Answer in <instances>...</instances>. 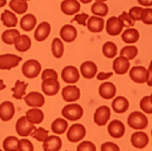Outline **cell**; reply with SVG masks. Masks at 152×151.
<instances>
[{"instance_id": "cell-1", "label": "cell", "mask_w": 152, "mask_h": 151, "mask_svg": "<svg viewBox=\"0 0 152 151\" xmlns=\"http://www.w3.org/2000/svg\"><path fill=\"white\" fill-rule=\"evenodd\" d=\"M128 124L131 128L135 130H142L147 127L148 124V118L140 111L131 113L128 118Z\"/></svg>"}, {"instance_id": "cell-2", "label": "cell", "mask_w": 152, "mask_h": 151, "mask_svg": "<svg viewBox=\"0 0 152 151\" xmlns=\"http://www.w3.org/2000/svg\"><path fill=\"white\" fill-rule=\"evenodd\" d=\"M83 108L78 104H69L62 108V115L65 118L72 122L79 120L83 115Z\"/></svg>"}, {"instance_id": "cell-3", "label": "cell", "mask_w": 152, "mask_h": 151, "mask_svg": "<svg viewBox=\"0 0 152 151\" xmlns=\"http://www.w3.org/2000/svg\"><path fill=\"white\" fill-rule=\"evenodd\" d=\"M41 71V65L40 62L34 59L26 61L22 66V73L28 79L36 78Z\"/></svg>"}, {"instance_id": "cell-4", "label": "cell", "mask_w": 152, "mask_h": 151, "mask_svg": "<svg viewBox=\"0 0 152 151\" xmlns=\"http://www.w3.org/2000/svg\"><path fill=\"white\" fill-rule=\"evenodd\" d=\"M86 135V129L81 124L72 125L67 132V138L70 142L76 143L81 141Z\"/></svg>"}, {"instance_id": "cell-5", "label": "cell", "mask_w": 152, "mask_h": 151, "mask_svg": "<svg viewBox=\"0 0 152 151\" xmlns=\"http://www.w3.org/2000/svg\"><path fill=\"white\" fill-rule=\"evenodd\" d=\"M22 60L21 57L15 54H4L0 55V70H9L18 66L19 63Z\"/></svg>"}, {"instance_id": "cell-6", "label": "cell", "mask_w": 152, "mask_h": 151, "mask_svg": "<svg viewBox=\"0 0 152 151\" xmlns=\"http://www.w3.org/2000/svg\"><path fill=\"white\" fill-rule=\"evenodd\" d=\"M16 132L18 135L21 137H28L36 127L34 124L31 123L28 120L26 116L20 118L16 122Z\"/></svg>"}, {"instance_id": "cell-7", "label": "cell", "mask_w": 152, "mask_h": 151, "mask_svg": "<svg viewBox=\"0 0 152 151\" xmlns=\"http://www.w3.org/2000/svg\"><path fill=\"white\" fill-rule=\"evenodd\" d=\"M123 24L119 18L113 16L107 21L106 31L110 36H117L123 29Z\"/></svg>"}, {"instance_id": "cell-8", "label": "cell", "mask_w": 152, "mask_h": 151, "mask_svg": "<svg viewBox=\"0 0 152 151\" xmlns=\"http://www.w3.org/2000/svg\"><path fill=\"white\" fill-rule=\"evenodd\" d=\"M110 115L111 111L108 106H100L95 111L94 120L98 126H104L110 120Z\"/></svg>"}, {"instance_id": "cell-9", "label": "cell", "mask_w": 152, "mask_h": 151, "mask_svg": "<svg viewBox=\"0 0 152 151\" xmlns=\"http://www.w3.org/2000/svg\"><path fill=\"white\" fill-rule=\"evenodd\" d=\"M41 87L43 93L47 96H53L58 93L60 89V85L56 79L49 78L43 80Z\"/></svg>"}, {"instance_id": "cell-10", "label": "cell", "mask_w": 152, "mask_h": 151, "mask_svg": "<svg viewBox=\"0 0 152 151\" xmlns=\"http://www.w3.org/2000/svg\"><path fill=\"white\" fill-rule=\"evenodd\" d=\"M62 78L66 83L74 84L79 80V72L77 68L73 66H66L62 71Z\"/></svg>"}, {"instance_id": "cell-11", "label": "cell", "mask_w": 152, "mask_h": 151, "mask_svg": "<svg viewBox=\"0 0 152 151\" xmlns=\"http://www.w3.org/2000/svg\"><path fill=\"white\" fill-rule=\"evenodd\" d=\"M15 113L14 104L12 102L5 101L0 105V119L3 122L12 120Z\"/></svg>"}, {"instance_id": "cell-12", "label": "cell", "mask_w": 152, "mask_h": 151, "mask_svg": "<svg viewBox=\"0 0 152 151\" xmlns=\"http://www.w3.org/2000/svg\"><path fill=\"white\" fill-rule=\"evenodd\" d=\"M129 77L136 83H145L147 82L148 70L143 66H134L131 68Z\"/></svg>"}, {"instance_id": "cell-13", "label": "cell", "mask_w": 152, "mask_h": 151, "mask_svg": "<svg viewBox=\"0 0 152 151\" xmlns=\"http://www.w3.org/2000/svg\"><path fill=\"white\" fill-rule=\"evenodd\" d=\"M62 96L64 101L68 102H72L79 99L81 92L76 85H67L62 89Z\"/></svg>"}, {"instance_id": "cell-14", "label": "cell", "mask_w": 152, "mask_h": 151, "mask_svg": "<svg viewBox=\"0 0 152 151\" xmlns=\"http://www.w3.org/2000/svg\"><path fill=\"white\" fill-rule=\"evenodd\" d=\"M126 127L122 122L119 120H113L108 125L109 134L113 138H121L125 134Z\"/></svg>"}, {"instance_id": "cell-15", "label": "cell", "mask_w": 152, "mask_h": 151, "mask_svg": "<svg viewBox=\"0 0 152 151\" xmlns=\"http://www.w3.org/2000/svg\"><path fill=\"white\" fill-rule=\"evenodd\" d=\"M43 142V147L45 151H58L62 146L61 138L56 135L48 136Z\"/></svg>"}, {"instance_id": "cell-16", "label": "cell", "mask_w": 152, "mask_h": 151, "mask_svg": "<svg viewBox=\"0 0 152 151\" xmlns=\"http://www.w3.org/2000/svg\"><path fill=\"white\" fill-rule=\"evenodd\" d=\"M129 67V61L123 56H119V57L116 58L113 63V69L114 72L118 75H123L126 73Z\"/></svg>"}, {"instance_id": "cell-17", "label": "cell", "mask_w": 152, "mask_h": 151, "mask_svg": "<svg viewBox=\"0 0 152 151\" xmlns=\"http://www.w3.org/2000/svg\"><path fill=\"white\" fill-rule=\"evenodd\" d=\"M28 106L31 107H42L45 103L44 96L38 92H31L24 98Z\"/></svg>"}, {"instance_id": "cell-18", "label": "cell", "mask_w": 152, "mask_h": 151, "mask_svg": "<svg viewBox=\"0 0 152 151\" xmlns=\"http://www.w3.org/2000/svg\"><path fill=\"white\" fill-rule=\"evenodd\" d=\"M81 5L78 0H64L61 3V10L66 15H73L78 12Z\"/></svg>"}, {"instance_id": "cell-19", "label": "cell", "mask_w": 152, "mask_h": 151, "mask_svg": "<svg viewBox=\"0 0 152 151\" xmlns=\"http://www.w3.org/2000/svg\"><path fill=\"white\" fill-rule=\"evenodd\" d=\"M131 143L133 147L138 148V149H142L148 144L149 137L145 132H135L132 135Z\"/></svg>"}, {"instance_id": "cell-20", "label": "cell", "mask_w": 152, "mask_h": 151, "mask_svg": "<svg viewBox=\"0 0 152 151\" xmlns=\"http://www.w3.org/2000/svg\"><path fill=\"white\" fill-rule=\"evenodd\" d=\"M116 88L110 82H106L99 87V94L104 99H111L116 96Z\"/></svg>"}, {"instance_id": "cell-21", "label": "cell", "mask_w": 152, "mask_h": 151, "mask_svg": "<svg viewBox=\"0 0 152 151\" xmlns=\"http://www.w3.org/2000/svg\"><path fill=\"white\" fill-rule=\"evenodd\" d=\"M77 30L72 24H66L60 30V37L65 42L71 43L77 38Z\"/></svg>"}, {"instance_id": "cell-22", "label": "cell", "mask_w": 152, "mask_h": 151, "mask_svg": "<svg viewBox=\"0 0 152 151\" xmlns=\"http://www.w3.org/2000/svg\"><path fill=\"white\" fill-rule=\"evenodd\" d=\"M80 70L84 78L90 80L94 78L97 73V66L92 61H85L81 64Z\"/></svg>"}, {"instance_id": "cell-23", "label": "cell", "mask_w": 152, "mask_h": 151, "mask_svg": "<svg viewBox=\"0 0 152 151\" xmlns=\"http://www.w3.org/2000/svg\"><path fill=\"white\" fill-rule=\"evenodd\" d=\"M50 31H51V26L48 22L47 21L41 22L35 31L34 38L37 41H43L50 35Z\"/></svg>"}, {"instance_id": "cell-24", "label": "cell", "mask_w": 152, "mask_h": 151, "mask_svg": "<svg viewBox=\"0 0 152 151\" xmlns=\"http://www.w3.org/2000/svg\"><path fill=\"white\" fill-rule=\"evenodd\" d=\"M15 47L19 52H26L31 48V40L26 35H20L18 36L14 41Z\"/></svg>"}, {"instance_id": "cell-25", "label": "cell", "mask_w": 152, "mask_h": 151, "mask_svg": "<svg viewBox=\"0 0 152 151\" xmlns=\"http://www.w3.org/2000/svg\"><path fill=\"white\" fill-rule=\"evenodd\" d=\"M88 20L86 25L89 31L93 33H99L103 31L104 27V20L103 18L97 16H91Z\"/></svg>"}, {"instance_id": "cell-26", "label": "cell", "mask_w": 152, "mask_h": 151, "mask_svg": "<svg viewBox=\"0 0 152 151\" xmlns=\"http://www.w3.org/2000/svg\"><path fill=\"white\" fill-rule=\"evenodd\" d=\"M129 106V101L123 96H118L112 102L113 110L118 114L126 112L128 110Z\"/></svg>"}, {"instance_id": "cell-27", "label": "cell", "mask_w": 152, "mask_h": 151, "mask_svg": "<svg viewBox=\"0 0 152 151\" xmlns=\"http://www.w3.org/2000/svg\"><path fill=\"white\" fill-rule=\"evenodd\" d=\"M1 21L3 24L7 28L15 27L18 23V18L15 14L11 11L5 9L2 15H1Z\"/></svg>"}, {"instance_id": "cell-28", "label": "cell", "mask_w": 152, "mask_h": 151, "mask_svg": "<svg viewBox=\"0 0 152 151\" xmlns=\"http://www.w3.org/2000/svg\"><path fill=\"white\" fill-rule=\"evenodd\" d=\"M37 24V18L34 15L27 14L21 19V28L24 31H31Z\"/></svg>"}, {"instance_id": "cell-29", "label": "cell", "mask_w": 152, "mask_h": 151, "mask_svg": "<svg viewBox=\"0 0 152 151\" xmlns=\"http://www.w3.org/2000/svg\"><path fill=\"white\" fill-rule=\"evenodd\" d=\"M26 118L31 123L40 124L43 121L44 114L38 108H31L26 112Z\"/></svg>"}, {"instance_id": "cell-30", "label": "cell", "mask_w": 152, "mask_h": 151, "mask_svg": "<svg viewBox=\"0 0 152 151\" xmlns=\"http://www.w3.org/2000/svg\"><path fill=\"white\" fill-rule=\"evenodd\" d=\"M122 39L126 43H135L139 39V32L135 28H129L123 33Z\"/></svg>"}, {"instance_id": "cell-31", "label": "cell", "mask_w": 152, "mask_h": 151, "mask_svg": "<svg viewBox=\"0 0 152 151\" xmlns=\"http://www.w3.org/2000/svg\"><path fill=\"white\" fill-rule=\"evenodd\" d=\"M9 7L17 14H24L28 11V5L26 0H11Z\"/></svg>"}, {"instance_id": "cell-32", "label": "cell", "mask_w": 152, "mask_h": 151, "mask_svg": "<svg viewBox=\"0 0 152 151\" xmlns=\"http://www.w3.org/2000/svg\"><path fill=\"white\" fill-rule=\"evenodd\" d=\"M28 84L25 83L24 81L21 80H17L15 82L14 88H12V91L13 92V98L16 99H23V96L26 94L27 87Z\"/></svg>"}, {"instance_id": "cell-33", "label": "cell", "mask_w": 152, "mask_h": 151, "mask_svg": "<svg viewBox=\"0 0 152 151\" xmlns=\"http://www.w3.org/2000/svg\"><path fill=\"white\" fill-rule=\"evenodd\" d=\"M68 126V122L63 118H57L52 123L51 129L54 134H62L67 130Z\"/></svg>"}, {"instance_id": "cell-34", "label": "cell", "mask_w": 152, "mask_h": 151, "mask_svg": "<svg viewBox=\"0 0 152 151\" xmlns=\"http://www.w3.org/2000/svg\"><path fill=\"white\" fill-rule=\"evenodd\" d=\"M91 12L94 15L100 17H105L109 12V8L104 2H96L91 6Z\"/></svg>"}, {"instance_id": "cell-35", "label": "cell", "mask_w": 152, "mask_h": 151, "mask_svg": "<svg viewBox=\"0 0 152 151\" xmlns=\"http://www.w3.org/2000/svg\"><path fill=\"white\" fill-rule=\"evenodd\" d=\"M20 35V32L19 31L16 29H11V30H6L2 33V40L6 44L9 45H12L14 44L15 39L17 38L18 36Z\"/></svg>"}, {"instance_id": "cell-36", "label": "cell", "mask_w": 152, "mask_h": 151, "mask_svg": "<svg viewBox=\"0 0 152 151\" xmlns=\"http://www.w3.org/2000/svg\"><path fill=\"white\" fill-rule=\"evenodd\" d=\"M52 53L56 58H61L64 53V45L62 41L56 38L53 41L52 43Z\"/></svg>"}, {"instance_id": "cell-37", "label": "cell", "mask_w": 152, "mask_h": 151, "mask_svg": "<svg viewBox=\"0 0 152 151\" xmlns=\"http://www.w3.org/2000/svg\"><path fill=\"white\" fill-rule=\"evenodd\" d=\"M103 54L106 57L112 59L117 54V47L113 42H107L103 46Z\"/></svg>"}, {"instance_id": "cell-38", "label": "cell", "mask_w": 152, "mask_h": 151, "mask_svg": "<svg viewBox=\"0 0 152 151\" xmlns=\"http://www.w3.org/2000/svg\"><path fill=\"white\" fill-rule=\"evenodd\" d=\"M18 141L16 137L9 136L6 137L3 141V148L5 151H18Z\"/></svg>"}, {"instance_id": "cell-39", "label": "cell", "mask_w": 152, "mask_h": 151, "mask_svg": "<svg viewBox=\"0 0 152 151\" xmlns=\"http://www.w3.org/2000/svg\"><path fill=\"white\" fill-rule=\"evenodd\" d=\"M138 50L135 46H126L120 51V56H123L128 60H133L138 55Z\"/></svg>"}, {"instance_id": "cell-40", "label": "cell", "mask_w": 152, "mask_h": 151, "mask_svg": "<svg viewBox=\"0 0 152 151\" xmlns=\"http://www.w3.org/2000/svg\"><path fill=\"white\" fill-rule=\"evenodd\" d=\"M49 130L43 128V127H39V128H35L33 131L31 132L30 135L31 137L36 139L37 141L42 142L48 137Z\"/></svg>"}, {"instance_id": "cell-41", "label": "cell", "mask_w": 152, "mask_h": 151, "mask_svg": "<svg viewBox=\"0 0 152 151\" xmlns=\"http://www.w3.org/2000/svg\"><path fill=\"white\" fill-rule=\"evenodd\" d=\"M140 107L147 114H152V102L151 96H148L144 97L141 100Z\"/></svg>"}, {"instance_id": "cell-42", "label": "cell", "mask_w": 152, "mask_h": 151, "mask_svg": "<svg viewBox=\"0 0 152 151\" xmlns=\"http://www.w3.org/2000/svg\"><path fill=\"white\" fill-rule=\"evenodd\" d=\"M141 21L148 25L152 24V9L151 8L143 9L141 14Z\"/></svg>"}, {"instance_id": "cell-43", "label": "cell", "mask_w": 152, "mask_h": 151, "mask_svg": "<svg viewBox=\"0 0 152 151\" xmlns=\"http://www.w3.org/2000/svg\"><path fill=\"white\" fill-rule=\"evenodd\" d=\"M18 148L20 151H33L34 146L33 144L27 139H23L21 141H18Z\"/></svg>"}, {"instance_id": "cell-44", "label": "cell", "mask_w": 152, "mask_h": 151, "mask_svg": "<svg viewBox=\"0 0 152 151\" xmlns=\"http://www.w3.org/2000/svg\"><path fill=\"white\" fill-rule=\"evenodd\" d=\"M143 10L142 7H138V6H135L129 9L128 15L133 21H141V14Z\"/></svg>"}, {"instance_id": "cell-45", "label": "cell", "mask_w": 152, "mask_h": 151, "mask_svg": "<svg viewBox=\"0 0 152 151\" xmlns=\"http://www.w3.org/2000/svg\"><path fill=\"white\" fill-rule=\"evenodd\" d=\"M119 18L122 21L123 24V26L126 28H129L131 26H134L135 24V21H133L131 18L129 16L128 13L126 12H123L122 15L119 16Z\"/></svg>"}, {"instance_id": "cell-46", "label": "cell", "mask_w": 152, "mask_h": 151, "mask_svg": "<svg viewBox=\"0 0 152 151\" xmlns=\"http://www.w3.org/2000/svg\"><path fill=\"white\" fill-rule=\"evenodd\" d=\"M96 147L91 141H83L77 147L78 151H96Z\"/></svg>"}, {"instance_id": "cell-47", "label": "cell", "mask_w": 152, "mask_h": 151, "mask_svg": "<svg viewBox=\"0 0 152 151\" xmlns=\"http://www.w3.org/2000/svg\"><path fill=\"white\" fill-rule=\"evenodd\" d=\"M89 15L86 13H81V14H77L75 18L72 20V21H77L78 23V24L80 25H83V26H86V21L88 19Z\"/></svg>"}, {"instance_id": "cell-48", "label": "cell", "mask_w": 152, "mask_h": 151, "mask_svg": "<svg viewBox=\"0 0 152 151\" xmlns=\"http://www.w3.org/2000/svg\"><path fill=\"white\" fill-rule=\"evenodd\" d=\"M100 150L102 151H119L118 145L112 142H106L101 145Z\"/></svg>"}, {"instance_id": "cell-49", "label": "cell", "mask_w": 152, "mask_h": 151, "mask_svg": "<svg viewBox=\"0 0 152 151\" xmlns=\"http://www.w3.org/2000/svg\"><path fill=\"white\" fill-rule=\"evenodd\" d=\"M41 78L43 80L49 78L56 79V80H58V74L53 69H47V70H43V73H42Z\"/></svg>"}, {"instance_id": "cell-50", "label": "cell", "mask_w": 152, "mask_h": 151, "mask_svg": "<svg viewBox=\"0 0 152 151\" xmlns=\"http://www.w3.org/2000/svg\"><path fill=\"white\" fill-rule=\"evenodd\" d=\"M113 76V73H100L97 74V78L98 80H105L109 79L110 77H111Z\"/></svg>"}, {"instance_id": "cell-51", "label": "cell", "mask_w": 152, "mask_h": 151, "mask_svg": "<svg viewBox=\"0 0 152 151\" xmlns=\"http://www.w3.org/2000/svg\"><path fill=\"white\" fill-rule=\"evenodd\" d=\"M151 80H152V77H151V63L150 66H149L148 70V79H147V82H146L149 86H152Z\"/></svg>"}, {"instance_id": "cell-52", "label": "cell", "mask_w": 152, "mask_h": 151, "mask_svg": "<svg viewBox=\"0 0 152 151\" xmlns=\"http://www.w3.org/2000/svg\"><path fill=\"white\" fill-rule=\"evenodd\" d=\"M138 3L143 6H151L152 0H138Z\"/></svg>"}, {"instance_id": "cell-53", "label": "cell", "mask_w": 152, "mask_h": 151, "mask_svg": "<svg viewBox=\"0 0 152 151\" xmlns=\"http://www.w3.org/2000/svg\"><path fill=\"white\" fill-rule=\"evenodd\" d=\"M5 88H6V85L4 84L3 80H0V91L3 90V89H5Z\"/></svg>"}, {"instance_id": "cell-54", "label": "cell", "mask_w": 152, "mask_h": 151, "mask_svg": "<svg viewBox=\"0 0 152 151\" xmlns=\"http://www.w3.org/2000/svg\"><path fill=\"white\" fill-rule=\"evenodd\" d=\"M7 3V1L6 0H0V8L4 7Z\"/></svg>"}, {"instance_id": "cell-55", "label": "cell", "mask_w": 152, "mask_h": 151, "mask_svg": "<svg viewBox=\"0 0 152 151\" xmlns=\"http://www.w3.org/2000/svg\"><path fill=\"white\" fill-rule=\"evenodd\" d=\"M79 1L84 4H88V3H90V2H92V0H79Z\"/></svg>"}, {"instance_id": "cell-56", "label": "cell", "mask_w": 152, "mask_h": 151, "mask_svg": "<svg viewBox=\"0 0 152 151\" xmlns=\"http://www.w3.org/2000/svg\"><path fill=\"white\" fill-rule=\"evenodd\" d=\"M97 2H105V1H107V0H96Z\"/></svg>"}, {"instance_id": "cell-57", "label": "cell", "mask_w": 152, "mask_h": 151, "mask_svg": "<svg viewBox=\"0 0 152 151\" xmlns=\"http://www.w3.org/2000/svg\"><path fill=\"white\" fill-rule=\"evenodd\" d=\"M26 1H30V0H26Z\"/></svg>"}]
</instances>
